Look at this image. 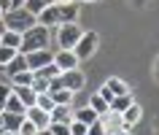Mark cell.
I'll return each mask as SVG.
<instances>
[{"label":"cell","instance_id":"obj_17","mask_svg":"<svg viewBox=\"0 0 159 135\" xmlns=\"http://www.w3.org/2000/svg\"><path fill=\"white\" fill-rule=\"evenodd\" d=\"M14 95L22 100V105H25V108H33V105H35V97H38L30 86H14Z\"/></svg>","mask_w":159,"mask_h":135},{"label":"cell","instance_id":"obj_7","mask_svg":"<svg viewBox=\"0 0 159 135\" xmlns=\"http://www.w3.org/2000/svg\"><path fill=\"white\" fill-rule=\"evenodd\" d=\"M59 84L65 86L67 92L75 95V92H81V89L86 86V76L78 70V68H75V70H65V73H59Z\"/></svg>","mask_w":159,"mask_h":135},{"label":"cell","instance_id":"obj_5","mask_svg":"<svg viewBox=\"0 0 159 135\" xmlns=\"http://www.w3.org/2000/svg\"><path fill=\"white\" fill-rule=\"evenodd\" d=\"M97 46H100V35L94 33V30H89V33H84L81 38H78V43L73 46V54L78 57V62L81 59H89L97 51Z\"/></svg>","mask_w":159,"mask_h":135},{"label":"cell","instance_id":"obj_41","mask_svg":"<svg viewBox=\"0 0 159 135\" xmlns=\"http://www.w3.org/2000/svg\"><path fill=\"white\" fill-rule=\"evenodd\" d=\"M0 22H3V11H0Z\"/></svg>","mask_w":159,"mask_h":135},{"label":"cell","instance_id":"obj_13","mask_svg":"<svg viewBox=\"0 0 159 135\" xmlns=\"http://www.w3.org/2000/svg\"><path fill=\"white\" fill-rule=\"evenodd\" d=\"M51 122H57V124H70L73 122V105H54L49 114Z\"/></svg>","mask_w":159,"mask_h":135},{"label":"cell","instance_id":"obj_4","mask_svg":"<svg viewBox=\"0 0 159 135\" xmlns=\"http://www.w3.org/2000/svg\"><path fill=\"white\" fill-rule=\"evenodd\" d=\"M54 30H57L59 49H67V51H73V46L78 43V38L84 35V30L78 27V22H67V25H59V27H54Z\"/></svg>","mask_w":159,"mask_h":135},{"label":"cell","instance_id":"obj_6","mask_svg":"<svg viewBox=\"0 0 159 135\" xmlns=\"http://www.w3.org/2000/svg\"><path fill=\"white\" fill-rule=\"evenodd\" d=\"M97 95L111 105L113 97H119V95H129V84H127L124 78H116V76H113V78H108V81L100 86V92H97Z\"/></svg>","mask_w":159,"mask_h":135},{"label":"cell","instance_id":"obj_18","mask_svg":"<svg viewBox=\"0 0 159 135\" xmlns=\"http://www.w3.org/2000/svg\"><path fill=\"white\" fill-rule=\"evenodd\" d=\"M51 100H54V105H73V92H67L65 86H59V89H51Z\"/></svg>","mask_w":159,"mask_h":135},{"label":"cell","instance_id":"obj_26","mask_svg":"<svg viewBox=\"0 0 159 135\" xmlns=\"http://www.w3.org/2000/svg\"><path fill=\"white\" fill-rule=\"evenodd\" d=\"M35 105L41 111H46V114H51V108H54V100H51V95L49 92H43V95H38L35 97Z\"/></svg>","mask_w":159,"mask_h":135},{"label":"cell","instance_id":"obj_28","mask_svg":"<svg viewBox=\"0 0 159 135\" xmlns=\"http://www.w3.org/2000/svg\"><path fill=\"white\" fill-rule=\"evenodd\" d=\"M19 135H38V127H35L30 119H25V122H22V127H19Z\"/></svg>","mask_w":159,"mask_h":135},{"label":"cell","instance_id":"obj_29","mask_svg":"<svg viewBox=\"0 0 159 135\" xmlns=\"http://www.w3.org/2000/svg\"><path fill=\"white\" fill-rule=\"evenodd\" d=\"M49 133H51V135H70V127H67V124H57V122H51V124H49Z\"/></svg>","mask_w":159,"mask_h":135},{"label":"cell","instance_id":"obj_30","mask_svg":"<svg viewBox=\"0 0 159 135\" xmlns=\"http://www.w3.org/2000/svg\"><path fill=\"white\" fill-rule=\"evenodd\" d=\"M11 92H14V86H11V84H0V108L6 105V100L11 97Z\"/></svg>","mask_w":159,"mask_h":135},{"label":"cell","instance_id":"obj_25","mask_svg":"<svg viewBox=\"0 0 159 135\" xmlns=\"http://www.w3.org/2000/svg\"><path fill=\"white\" fill-rule=\"evenodd\" d=\"M33 73H38V76H43V78H59V73H62V70H59L57 65H54V62H49V65L46 68H41V70H33Z\"/></svg>","mask_w":159,"mask_h":135},{"label":"cell","instance_id":"obj_14","mask_svg":"<svg viewBox=\"0 0 159 135\" xmlns=\"http://www.w3.org/2000/svg\"><path fill=\"white\" fill-rule=\"evenodd\" d=\"M121 119H124V127H127V130H132V127L143 119V108L138 105V103H132L129 108H124V111H121Z\"/></svg>","mask_w":159,"mask_h":135},{"label":"cell","instance_id":"obj_38","mask_svg":"<svg viewBox=\"0 0 159 135\" xmlns=\"http://www.w3.org/2000/svg\"><path fill=\"white\" fill-rule=\"evenodd\" d=\"M154 76H157V78H159V62H157V73H154Z\"/></svg>","mask_w":159,"mask_h":135},{"label":"cell","instance_id":"obj_37","mask_svg":"<svg viewBox=\"0 0 159 135\" xmlns=\"http://www.w3.org/2000/svg\"><path fill=\"white\" fill-rule=\"evenodd\" d=\"M3 30H6V27H3V22H0V38H3Z\"/></svg>","mask_w":159,"mask_h":135},{"label":"cell","instance_id":"obj_20","mask_svg":"<svg viewBox=\"0 0 159 135\" xmlns=\"http://www.w3.org/2000/svg\"><path fill=\"white\" fill-rule=\"evenodd\" d=\"M19 43H22V35H19V33H11V30H3V38H0V46H8V49H16V51H19Z\"/></svg>","mask_w":159,"mask_h":135},{"label":"cell","instance_id":"obj_23","mask_svg":"<svg viewBox=\"0 0 159 135\" xmlns=\"http://www.w3.org/2000/svg\"><path fill=\"white\" fill-rule=\"evenodd\" d=\"M3 111H8V114H22V116H25V111H27V108L22 105V100H19L16 95L11 92V97L6 100V105H3Z\"/></svg>","mask_w":159,"mask_h":135},{"label":"cell","instance_id":"obj_22","mask_svg":"<svg viewBox=\"0 0 159 135\" xmlns=\"http://www.w3.org/2000/svg\"><path fill=\"white\" fill-rule=\"evenodd\" d=\"M89 108H92L97 116H102V114H108V111H111V105L102 100L100 95H92V97H89Z\"/></svg>","mask_w":159,"mask_h":135},{"label":"cell","instance_id":"obj_33","mask_svg":"<svg viewBox=\"0 0 159 135\" xmlns=\"http://www.w3.org/2000/svg\"><path fill=\"white\" fill-rule=\"evenodd\" d=\"M0 11H3V14L11 11V0H0Z\"/></svg>","mask_w":159,"mask_h":135},{"label":"cell","instance_id":"obj_19","mask_svg":"<svg viewBox=\"0 0 159 135\" xmlns=\"http://www.w3.org/2000/svg\"><path fill=\"white\" fill-rule=\"evenodd\" d=\"M54 3H57V0H25V6H22V8H27V11H30V14H33L35 19H38V14H41L43 8L54 6Z\"/></svg>","mask_w":159,"mask_h":135},{"label":"cell","instance_id":"obj_12","mask_svg":"<svg viewBox=\"0 0 159 135\" xmlns=\"http://www.w3.org/2000/svg\"><path fill=\"white\" fill-rule=\"evenodd\" d=\"M25 119H30V122H33V124L38 127V130H46V127L51 124L49 114H46V111H41L38 105H33V108H27V111H25Z\"/></svg>","mask_w":159,"mask_h":135},{"label":"cell","instance_id":"obj_36","mask_svg":"<svg viewBox=\"0 0 159 135\" xmlns=\"http://www.w3.org/2000/svg\"><path fill=\"white\" fill-rule=\"evenodd\" d=\"M38 135H51V133H49V127H46V130H38Z\"/></svg>","mask_w":159,"mask_h":135},{"label":"cell","instance_id":"obj_2","mask_svg":"<svg viewBox=\"0 0 159 135\" xmlns=\"http://www.w3.org/2000/svg\"><path fill=\"white\" fill-rule=\"evenodd\" d=\"M35 25H38V19H35L27 8H11V11H6V14H3V27H6V30H11V33L25 35L27 30H33Z\"/></svg>","mask_w":159,"mask_h":135},{"label":"cell","instance_id":"obj_8","mask_svg":"<svg viewBox=\"0 0 159 135\" xmlns=\"http://www.w3.org/2000/svg\"><path fill=\"white\" fill-rule=\"evenodd\" d=\"M25 59H27V70H41L49 62H54V51H49V49L30 51V54H25Z\"/></svg>","mask_w":159,"mask_h":135},{"label":"cell","instance_id":"obj_27","mask_svg":"<svg viewBox=\"0 0 159 135\" xmlns=\"http://www.w3.org/2000/svg\"><path fill=\"white\" fill-rule=\"evenodd\" d=\"M16 54H19L16 49H8V46H0V65L6 68V65H8V62H11V59L16 57Z\"/></svg>","mask_w":159,"mask_h":135},{"label":"cell","instance_id":"obj_24","mask_svg":"<svg viewBox=\"0 0 159 135\" xmlns=\"http://www.w3.org/2000/svg\"><path fill=\"white\" fill-rule=\"evenodd\" d=\"M30 84H33V70H25V73L11 76V86H30Z\"/></svg>","mask_w":159,"mask_h":135},{"label":"cell","instance_id":"obj_11","mask_svg":"<svg viewBox=\"0 0 159 135\" xmlns=\"http://www.w3.org/2000/svg\"><path fill=\"white\" fill-rule=\"evenodd\" d=\"M22 122H25L22 114H8V111L0 114V130H3V133H19Z\"/></svg>","mask_w":159,"mask_h":135},{"label":"cell","instance_id":"obj_31","mask_svg":"<svg viewBox=\"0 0 159 135\" xmlns=\"http://www.w3.org/2000/svg\"><path fill=\"white\" fill-rule=\"evenodd\" d=\"M86 135H108V133H105V127H102V124H100V119H97L94 124L86 127Z\"/></svg>","mask_w":159,"mask_h":135},{"label":"cell","instance_id":"obj_15","mask_svg":"<svg viewBox=\"0 0 159 135\" xmlns=\"http://www.w3.org/2000/svg\"><path fill=\"white\" fill-rule=\"evenodd\" d=\"M97 114H94L92 108H89V105H84V108H73V122H81V124H94V122H97Z\"/></svg>","mask_w":159,"mask_h":135},{"label":"cell","instance_id":"obj_10","mask_svg":"<svg viewBox=\"0 0 159 135\" xmlns=\"http://www.w3.org/2000/svg\"><path fill=\"white\" fill-rule=\"evenodd\" d=\"M100 124L105 127L108 135H113V133H119V130H124V119H121V114H116V111H108V114L100 116Z\"/></svg>","mask_w":159,"mask_h":135},{"label":"cell","instance_id":"obj_40","mask_svg":"<svg viewBox=\"0 0 159 135\" xmlns=\"http://www.w3.org/2000/svg\"><path fill=\"white\" fill-rule=\"evenodd\" d=\"M81 3H97V0H81Z\"/></svg>","mask_w":159,"mask_h":135},{"label":"cell","instance_id":"obj_35","mask_svg":"<svg viewBox=\"0 0 159 135\" xmlns=\"http://www.w3.org/2000/svg\"><path fill=\"white\" fill-rule=\"evenodd\" d=\"M113 135H132V133H129V130L124 127V130H119V133H113Z\"/></svg>","mask_w":159,"mask_h":135},{"label":"cell","instance_id":"obj_42","mask_svg":"<svg viewBox=\"0 0 159 135\" xmlns=\"http://www.w3.org/2000/svg\"><path fill=\"white\" fill-rule=\"evenodd\" d=\"M62 3H73V0H62Z\"/></svg>","mask_w":159,"mask_h":135},{"label":"cell","instance_id":"obj_21","mask_svg":"<svg viewBox=\"0 0 159 135\" xmlns=\"http://www.w3.org/2000/svg\"><path fill=\"white\" fill-rule=\"evenodd\" d=\"M132 95H119V97H113V100H111V111H116V114H121V111L124 108H129V105H132Z\"/></svg>","mask_w":159,"mask_h":135},{"label":"cell","instance_id":"obj_34","mask_svg":"<svg viewBox=\"0 0 159 135\" xmlns=\"http://www.w3.org/2000/svg\"><path fill=\"white\" fill-rule=\"evenodd\" d=\"M25 6V0H11V8H22Z\"/></svg>","mask_w":159,"mask_h":135},{"label":"cell","instance_id":"obj_1","mask_svg":"<svg viewBox=\"0 0 159 135\" xmlns=\"http://www.w3.org/2000/svg\"><path fill=\"white\" fill-rule=\"evenodd\" d=\"M75 19H78V6H75V3H62V0H57L54 6H49V8H43L41 14H38V25L54 30V27L75 22Z\"/></svg>","mask_w":159,"mask_h":135},{"label":"cell","instance_id":"obj_16","mask_svg":"<svg viewBox=\"0 0 159 135\" xmlns=\"http://www.w3.org/2000/svg\"><path fill=\"white\" fill-rule=\"evenodd\" d=\"M25 70H27V59H25V54L19 51L16 57L6 65V73H8V78H11V76H16V73H25Z\"/></svg>","mask_w":159,"mask_h":135},{"label":"cell","instance_id":"obj_3","mask_svg":"<svg viewBox=\"0 0 159 135\" xmlns=\"http://www.w3.org/2000/svg\"><path fill=\"white\" fill-rule=\"evenodd\" d=\"M51 43V30L43 25H35L33 30H27L22 35V43H19V51L22 54H30V51H41V49H49Z\"/></svg>","mask_w":159,"mask_h":135},{"label":"cell","instance_id":"obj_9","mask_svg":"<svg viewBox=\"0 0 159 135\" xmlns=\"http://www.w3.org/2000/svg\"><path fill=\"white\" fill-rule=\"evenodd\" d=\"M54 65L65 73V70H75L78 68V57H75L73 51H67V49H59L54 51Z\"/></svg>","mask_w":159,"mask_h":135},{"label":"cell","instance_id":"obj_39","mask_svg":"<svg viewBox=\"0 0 159 135\" xmlns=\"http://www.w3.org/2000/svg\"><path fill=\"white\" fill-rule=\"evenodd\" d=\"M0 135H19V133H0Z\"/></svg>","mask_w":159,"mask_h":135},{"label":"cell","instance_id":"obj_32","mask_svg":"<svg viewBox=\"0 0 159 135\" xmlns=\"http://www.w3.org/2000/svg\"><path fill=\"white\" fill-rule=\"evenodd\" d=\"M70 135H86V124H81V122H70Z\"/></svg>","mask_w":159,"mask_h":135}]
</instances>
